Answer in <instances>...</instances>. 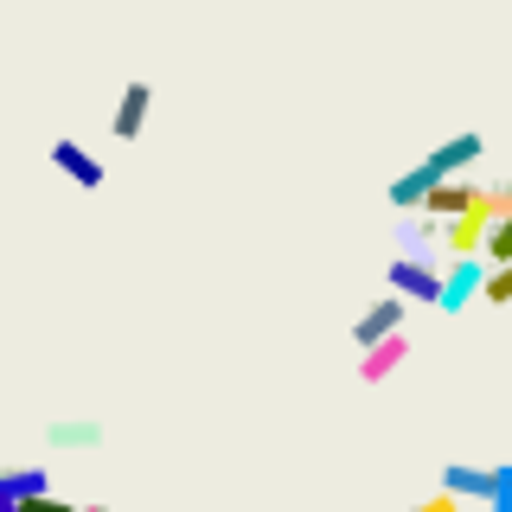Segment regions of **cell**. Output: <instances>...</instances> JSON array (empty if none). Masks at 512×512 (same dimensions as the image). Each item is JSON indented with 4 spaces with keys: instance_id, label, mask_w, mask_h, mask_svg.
Segmentation results:
<instances>
[{
    "instance_id": "1",
    "label": "cell",
    "mask_w": 512,
    "mask_h": 512,
    "mask_svg": "<svg viewBox=\"0 0 512 512\" xmlns=\"http://www.w3.org/2000/svg\"><path fill=\"white\" fill-rule=\"evenodd\" d=\"M384 295L410 301V308H436L442 269L436 263H416V256H391V269H384Z\"/></svg>"
},
{
    "instance_id": "2",
    "label": "cell",
    "mask_w": 512,
    "mask_h": 512,
    "mask_svg": "<svg viewBox=\"0 0 512 512\" xmlns=\"http://www.w3.org/2000/svg\"><path fill=\"white\" fill-rule=\"evenodd\" d=\"M404 320H410V301H397V295H378L372 308H365L359 320H352V340L365 346H378V340H391V333H404Z\"/></svg>"
},
{
    "instance_id": "3",
    "label": "cell",
    "mask_w": 512,
    "mask_h": 512,
    "mask_svg": "<svg viewBox=\"0 0 512 512\" xmlns=\"http://www.w3.org/2000/svg\"><path fill=\"white\" fill-rule=\"evenodd\" d=\"M480 282H487V263L480 256H455V263L442 269V295H436V308L442 314H461L468 301L480 295Z\"/></svg>"
},
{
    "instance_id": "4",
    "label": "cell",
    "mask_w": 512,
    "mask_h": 512,
    "mask_svg": "<svg viewBox=\"0 0 512 512\" xmlns=\"http://www.w3.org/2000/svg\"><path fill=\"white\" fill-rule=\"evenodd\" d=\"M52 167H58L71 186H84V192H103V160H96V154L84 148V141L58 135V141H52Z\"/></svg>"
},
{
    "instance_id": "5",
    "label": "cell",
    "mask_w": 512,
    "mask_h": 512,
    "mask_svg": "<svg viewBox=\"0 0 512 512\" xmlns=\"http://www.w3.org/2000/svg\"><path fill=\"white\" fill-rule=\"evenodd\" d=\"M480 154H487V141H480L474 128H461V135H448L442 148L423 160V167H436V180H468V167H474Z\"/></svg>"
},
{
    "instance_id": "6",
    "label": "cell",
    "mask_w": 512,
    "mask_h": 512,
    "mask_svg": "<svg viewBox=\"0 0 512 512\" xmlns=\"http://www.w3.org/2000/svg\"><path fill=\"white\" fill-rule=\"evenodd\" d=\"M416 212L436 218V224L461 218V212H480V186H474V180H442V186H429V199L416 205Z\"/></svg>"
},
{
    "instance_id": "7",
    "label": "cell",
    "mask_w": 512,
    "mask_h": 512,
    "mask_svg": "<svg viewBox=\"0 0 512 512\" xmlns=\"http://www.w3.org/2000/svg\"><path fill=\"white\" fill-rule=\"evenodd\" d=\"M148 109H154V84H128L122 90V103H116V116H109V128H116V141H141V128H148Z\"/></svg>"
},
{
    "instance_id": "8",
    "label": "cell",
    "mask_w": 512,
    "mask_h": 512,
    "mask_svg": "<svg viewBox=\"0 0 512 512\" xmlns=\"http://www.w3.org/2000/svg\"><path fill=\"white\" fill-rule=\"evenodd\" d=\"M442 493H455V500H493V493H500V468L448 461V468H442Z\"/></svg>"
},
{
    "instance_id": "9",
    "label": "cell",
    "mask_w": 512,
    "mask_h": 512,
    "mask_svg": "<svg viewBox=\"0 0 512 512\" xmlns=\"http://www.w3.org/2000/svg\"><path fill=\"white\" fill-rule=\"evenodd\" d=\"M404 359H410V333H391V340H378V346L359 352V378H365V384H384Z\"/></svg>"
},
{
    "instance_id": "10",
    "label": "cell",
    "mask_w": 512,
    "mask_h": 512,
    "mask_svg": "<svg viewBox=\"0 0 512 512\" xmlns=\"http://www.w3.org/2000/svg\"><path fill=\"white\" fill-rule=\"evenodd\" d=\"M442 244V224L423 218V212H404L397 218V256H416V263H429V250Z\"/></svg>"
},
{
    "instance_id": "11",
    "label": "cell",
    "mask_w": 512,
    "mask_h": 512,
    "mask_svg": "<svg viewBox=\"0 0 512 512\" xmlns=\"http://www.w3.org/2000/svg\"><path fill=\"white\" fill-rule=\"evenodd\" d=\"M487 212H461V218H448L442 224V244H448V256H480V244H487Z\"/></svg>"
},
{
    "instance_id": "12",
    "label": "cell",
    "mask_w": 512,
    "mask_h": 512,
    "mask_svg": "<svg viewBox=\"0 0 512 512\" xmlns=\"http://www.w3.org/2000/svg\"><path fill=\"white\" fill-rule=\"evenodd\" d=\"M45 442L64 448V455H84V448L103 442V423H84V416H64V423H45Z\"/></svg>"
},
{
    "instance_id": "13",
    "label": "cell",
    "mask_w": 512,
    "mask_h": 512,
    "mask_svg": "<svg viewBox=\"0 0 512 512\" xmlns=\"http://www.w3.org/2000/svg\"><path fill=\"white\" fill-rule=\"evenodd\" d=\"M39 493H52V474H45V468H7V474H0V506L39 500Z\"/></svg>"
},
{
    "instance_id": "14",
    "label": "cell",
    "mask_w": 512,
    "mask_h": 512,
    "mask_svg": "<svg viewBox=\"0 0 512 512\" xmlns=\"http://www.w3.org/2000/svg\"><path fill=\"white\" fill-rule=\"evenodd\" d=\"M429 186H442L436 167H410V173H397V180H391V192H384V199H391L397 212H416V205L429 199Z\"/></svg>"
},
{
    "instance_id": "15",
    "label": "cell",
    "mask_w": 512,
    "mask_h": 512,
    "mask_svg": "<svg viewBox=\"0 0 512 512\" xmlns=\"http://www.w3.org/2000/svg\"><path fill=\"white\" fill-rule=\"evenodd\" d=\"M480 301H493V308H512V263H487V282H480Z\"/></svg>"
},
{
    "instance_id": "16",
    "label": "cell",
    "mask_w": 512,
    "mask_h": 512,
    "mask_svg": "<svg viewBox=\"0 0 512 512\" xmlns=\"http://www.w3.org/2000/svg\"><path fill=\"white\" fill-rule=\"evenodd\" d=\"M480 212H487V218H512V180L480 186Z\"/></svg>"
},
{
    "instance_id": "17",
    "label": "cell",
    "mask_w": 512,
    "mask_h": 512,
    "mask_svg": "<svg viewBox=\"0 0 512 512\" xmlns=\"http://www.w3.org/2000/svg\"><path fill=\"white\" fill-rule=\"evenodd\" d=\"M20 512H77V506L58 500V493H39V500H20Z\"/></svg>"
},
{
    "instance_id": "18",
    "label": "cell",
    "mask_w": 512,
    "mask_h": 512,
    "mask_svg": "<svg viewBox=\"0 0 512 512\" xmlns=\"http://www.w3.org/2000/svg\"><path fill=\"white\" fill-rule=\"evenodd\" d=\"M410 512H461V500H455V493H429V500L410 506Z\"/></svg>"
},
{
    "instance_id": "19",
    "label": "cell",
    "mask_w": 512,
    "mask_h": 512,
    "mask_svg": "<svg viewBox=\"0 0 512 512\" xmlns=\"http://www.w3.org/2000/svg\"><path fill=\"white\" fill-rule=\"evenodd\" d=\"M77 512H109V506H103V500H90V506H77Z\"/></svg>"
}]
</instances>
